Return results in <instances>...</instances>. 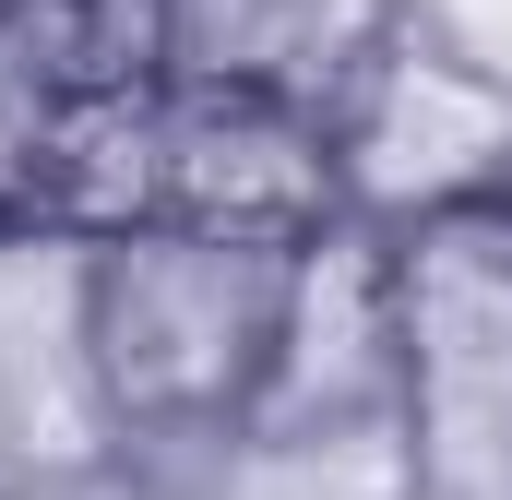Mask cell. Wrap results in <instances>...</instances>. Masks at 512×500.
<instances>
[{"mask_svg":"<svg viewBox=\"0 0 512 500\" xmlns=\"http://www.w3.org/2000/svg\"><path fill=\"white\" fill-rule=\"evenodd\" d=\"M298 250H239L203 227H143L84 250V370L120 417V489L131 500H203L251 441L274 310Z\"/></svg>","mask_w":512,"mask_h":500,"instance_id":"obj_1","label":"cell"},{"mask_svg":"<svg viewBox=\"0 0 512 500\" xmlns=\"http://www.w3.org/2000/svg\"><path fill=\"white\" fill-rule=\"evenodd\" d=\"M322 143H334L346 215L382 239L512 215V72L465 48L441 12H405L346 72V96L322 108Z\"/></svg>","mask_w":512,"mask_h":500,"instance_id":"obj_2","label":"cell"},{"mask_svg":"<svg viewBox=\"0 0 512 500\" xmlns=\"http://www.w3.org/2000/svg\"><path fill=\"white\" fill-rule=\"evenodd\" d=\"M405 405V322H393V239L382 227H322L286 262L274 310V370H262L251 441H334V429H393Z\"/></svg>","mask_w":512,"mask_h":500,"instance_id":"obj_3","label":"cell"},{"mask_svg":"<svg viewBox=\"0 0 512 500\" xmlns=\"http://www.w3.org/2000/svg\"><path fill=\"white\" fill-rule=\"evenodd\" d=\"M167 227L239 250H310L346 227L322 120L274 84H167Z\"/></svg>","mask_w":512,"mask_h":500,"instance_id":"obj_4","label":"cell"},{"mask_svg":"<svg viewBox=\"0 0 512 500\" xmlns=\"http://www.w3.org/2000/svg\"><path fill=\"white\" fill-rule=\"evenodd\" d=\"M167 227V84H96L60 96L48 155H36V239L108 250Z\"/></svg>","mask_w":512,"mask_h":500,"instance_id":"obj_5","label":"cell"}]
</instances>
